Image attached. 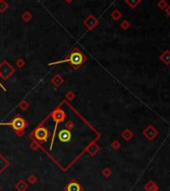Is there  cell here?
<instances>
[{"mask_svg":"<svg viewBox=\"0 0 170 191\" xmlns=\"http://www.w3.org/2000/svg\"><path fill=\"white\" fill-rule=\"evenodd\" d=\"M86 60H87L86 56L80 51L79 48L75 47V48H73V50H72L69 54L67 55V57H65L64 59L59 60V61L50 62V63H48V66H53V65H56V64H60V63L67 62V63H69V65L73 69H78L79 67H81L84 64V62Z\"/></svg>","mask_w":170,"mask_h":191,"instance_id":"1","label":"cell"},{"mask_svg":"<svg viewBox=\"0 0 170 191\" xmlns=\"http://www.w3.org/2000/svg\"><path fill=\"white\" fill-rule=\"evenodd\" d=\"M0 126H10L15 131L17 136L22 137L25 133V129L27 127V122L22 116L16 115L9 122H0Z\"/></svg>","mask_w":170,"mask_h":191,"instance_id":"2","label":"cell"},{"mask_svg":"<svg viewBox=\"0 0 170 191\" xmlns=\"http://www.w3.org/2000/svg\"><path fill=\"white\" fill-rule=\"evenodd\" d=\"M51 118L54 120L55 122V127H54V131H53V136L52 139H51V143H50V151L52 150V147H53V144H54V138L56 136V132H57V126L62 123L63 121L65 120L66 118V113L64 110H62L61 108H55L52 113H51Z\"/></svg>","mask_w":170,"mask_h":191,"instance_id":"3","label":"cell"},{"mask_svg":"<svg viewBox=\"0 0 170 191\" xmlns=\"http://www.w3.org/2000/svg\"><path fill=\"white\" fill-rule=\"evenodd\" d=\"M15 69L13 68V66L9 64V62L6 60H3L0 63V77L3 80H8L12 75L14 74Z\"/></svg>","mask_w":170,"mask_h":191,"instance_id":"4","label":"cell"},{"mask_svg":"<svg viewBox=\"0 0 170 191\" xmlns=\"http://www.w3.org/2000/svg\"><path fill=\"white\" fill-rule=\"evenodd\" d=\"M30 135H33L34 138H35L37 141H39L41 143H44L48 140L49 132H48L47 128H45V127L42 126V125H39Z\"/></svg>","mask_w":170,"mask_h":191,"instance_id":"5","label":"cell"},{"mask_svg":"<svg viewBox=\"0 0 170 191\" xmlns=\"http://www.w3.org/2000/svg\"><path fill=\"white\" fill-rule=\"evenodd\" d=\"M99 24V21L98 19H97L94 15H88L86 18H85L83 20V25L85 27H86L89 31H92V30H94V29L96 28L97 25Z\"/></svg>","mask_w":170,"mask_h":191,"instance_id":"6","label":"cell"},{"mask_svg":"<svg viewBox=\"0 0 170 191\" xmlns=\"http://www.w3.org/2000/svg\"><path fill=\"white\" fill-rule=\"evenodd\" d=\"M71 132L67 129H61L58 132V139L62 143H67L71 140Z\"/></svg>","mask_w":170,"mask_h":191,"instance_id":"7","label":"cell"},{"mask_svg":"<svg viewBox=\"0 0 170 191\" xmlns=\"http://www.w3.org/2000/svg\"><path fill=\"white\" fill-rule=\"evenodd\" d=\"M64 190L65 191H83V188H82V186L80 185V183H78L76 180H72L65 186Z\"/></svg>","mask_w":170,"mask_h":191,"instance_id":"8","label":"cell"},{"mask_svg":"<svg viewBox=\"0 0 170 191\" xmlns=\"http://www.w3.org/2000/svg\"><path fill=\"white\" fill-rule=\"evenodd\" d=\"M50 82L53 84L55 87H60L64 83V79L60 74H55L52 78L50 79Z\"/></svg>","mask_w":170,"mask_h":191,"instance_id":"9","label":"cell"},{"mask_svg":"<svg viewBox=\"0 0 170 191\" xmlns=\"http://www.w3.org/2000/svg\"><path fill=\"white\" fill-rule=\"evenodd\" d=\"M86 151L90 156H94L99 152V146L97 145V144H95L94 142H92L89 144V146L86 148Z\"/></svg>","mask_w":170,"mask_h":191,"instance_id":"10","label":"cell"},{"mask_svg":"<svg viewBox=\"0 0 170 191\" xmlns=\"http://www.w3.org/2000/svg\"><path fill=\"white\" fill-rule=\"evenodd\" d=\"M29 187V184L27 183L26 181L23 180V179H21L19 180L17 183H15L14 185V188L17 190V191H26Z\"/></svg>","mask_w":170,"mask_h":191,"instance_id":"11","label":"cell"},{"mask_svg":"<svg viewBox=\"0 0 170 191\" xmlns=\"http://www.w3.org/2000/svg\"><path fill=\"white\" fill-rule=\"evenodd\" d=\"M18 107H19V109L22 110V111H25V110H27L29 107H30V104H29L25 99H23L18 103Z\"/></svg>","mask_w":170,"mask_h":191,"instance_id":"12","label":"cell"},{"mask_svg":"<svg viewBox=\"0 0 170 191\" xmlns=\"http://www.w3.org/2000/svg\"><path fill=\"white\" fill-rule=\"evenodd\" d=\"M21 18H22V20L24 21V22H29V21L32 20L33 16L29 11H25L24 13H22V15H21Z\"/></svg>","mask_w":170,"mask_h":191,"instance_id":"13","label":"cell"},{"mask_svg":"<svg viewBox=\"0 0 170 191\" xmlns=\"http://www.w3.org/2000/svg\"><path fill=\"white\" fill-rule=\"evenodd\" d=\"M38 182V177L36 175H34V174H31V175H29L28 178H27V183L28 184H31V185H34L36 184Z\"/></svg>","mask_w":170,"mask_h":191,"instance_id":"14","label":"cell"},{"mask_svg":"<svg viewBox=\"0 0 170 191\" xmlns=\"http://www.w3.org/2000/svg\"><path fill=\"white\" fill-rule=\"evenodd\" d=\"M8 9V3L4 0H0V13H4Z\"/></svg>","mask_w":170,"mask_h":191,"instance_id":"15","label":"cell"},{"mask_svg":"<svg viewBox=\"0 0 170 191\" xmlns=\"http://www.w3.org/2000/svg\"><path fill=\"white\" fill-rule=\"evenodd\" d=\"M121 13L120 12H119L117 9H115V10H113L112 11V13H111V17H112V19L113 20H115V21H117V20H119L121 18Z\"/></svg>","mask_w":170,"mask_h":191,"instance_id":"16","label":"cell"},{"mask_svg":"<svg viewBox=\"0 0 170 191\" xmlns=\"http://www.w3.org/2000/svg\"><path fill=\"white\" fill-rule=\"evenodd\" d=\"M15 64H16L17 67H18V68L22 69V68H24V67H25V64H26V63H25V61L23 60L22 58H18L15 61Z\"/></svg>","mask_w":170,"mask_h":191,"instance_id":"17","label":"cell"},{"mask_svg":"<svg viewBox=\"0 0 170 191\" xmlns=\"http://www.w3.org/2000/svg\"><path fill=\"white\" fill-rule=\"evenodd\" d=\"M74 128H75V124H74V122L72 121V120H68L65 123V129L71 131V130H73Z\"/></svg>","mask_w":170,"mask_h":191,"instance_id":"18","label":"cell"},{"mask_svg":"<svg viewBox=\"0 0 170 191\" xmlns=\"http://www.w3.org/2000/svg\"><path fill=\"white\" fill-rule=\"evenodd\" d=\"M127 5H129L131 8H134L137 6V4L140 2V0H125Z\"/></svg>","mask_w":170,"mask_h":191,"instance_id":"19","label":"cell"},{"mask_svg":"<svg viewBox=\"0 0 170 191\" xmlns=\"http://www.w3.org/2000/svg\"><path fill=\"white\" fill-rule=\"evenodd\" d=\"M65 98L68 100V101H72L74 98H75V93L73 91H68L66 94H65Z\"/></svg>","mask_w":170,"mask_h":191,"instance_id":"20","label":"cell"},{"mask_svg":"<svg viewBox=\"0 0 170 191\" xmlns=\"http://www.w3.org/2000/svg\"><path fill=\"white\" fill-rule=\"evenodd\" d=\"M30 138L32 139V141H31V143H30V148H31V149H33V150H37L38 148L40 147V145H39V144H38L32 137H30Z\"/></svg>","mask_w":170,"mask_h":191,"instance_id":"21","label":"cell"},{"mask_svg":"<svg viewBox=\"0 0 170 191\" xmlns=\"http://www.w3.org/2000/svg\"><path fill=\"white\" fill-rule=\"evenodd\" d=\"M110 170L108 168H105V169H103V170H102V175L103 176H105V177H109V175H110Z\"/></svg>","mask_w":170,"mask_h":191,"instance_id":"22","label":"cell"},{"mask_svg":"<svg viewBox=\"0 0 170 191\" xmlns=\"http://www.w3.org/2000/svg\"><path fill=\"white\" fill-rule=\"evenodd\" d=\"M121 27L123 29H126V28H128L129 27V23H128V21H123V22L121 23Z\"/></svg>","mask_w":170,"mask_h":191,"instance_id":"23","label":"cell"},{"mask_svg":"<svg viewBox=\"0 0 170 191\" xmlns=\"http://www.w3.org/2000/svg\"><path fill=\"white\" fill-rule=\"evenodd\" d=\"M118 146H119V144H118L117 141H115L114 143H112V147H113V148H117Z\"/></svg>","mask_w":170,"mask_h":191,"instance_id":"24","label":"cell"},{"mask_svg":"<svg viewBox=\"0 0 170 191\" xmlns=\"http://www.w3.org/2000/svg\"><path fill=\"white\" fill-rule=\"evenodd\" d=\"M0 87H1V88L3 89V91H5V92H6V88L3 86V84H2L1 82H0Z\"/></svg>","mask_w":170,"mask_h":191,"instance_id":"25","label":"cell"},{"mask_svg":"<svg viewBox=\"0 0 170 191\" xmlns=\"http://www.w3.org/2000/svg\"><path fill=\"white\" fill-rule=\"evenodd\" d=\"M65 2L69 4V3H72V2H73V0H65Z\"/></svg>","mask_w":170,"mask_h":191,"instance_id":"26","label":"cell"},{"mask_svg":"<svg viewBox=\"0 0 170 191\" xmlns=\"http://www.w3.org/2000/svg\"><path fill=\"white\" fill-rule=\"evenodd\" d=\"M168 13L170 14V7H169V9H168Z\"/></svg>","mask_w":170,"mask_h":191,"instance_id":"27","label":"cell"},{"mask_svg":"<svg viewBox=\"0 0 170 191\" xmlns=\"http://www.w3.org/2000/svg\"><path fill=\"white\" fill-rule=\"evenodd\" d=\"M0 190H1V186H0Z\"/></svg>","mask_w":170,"mask_h":191,"instance_id":"28","label":"cell"}]
</instances>
